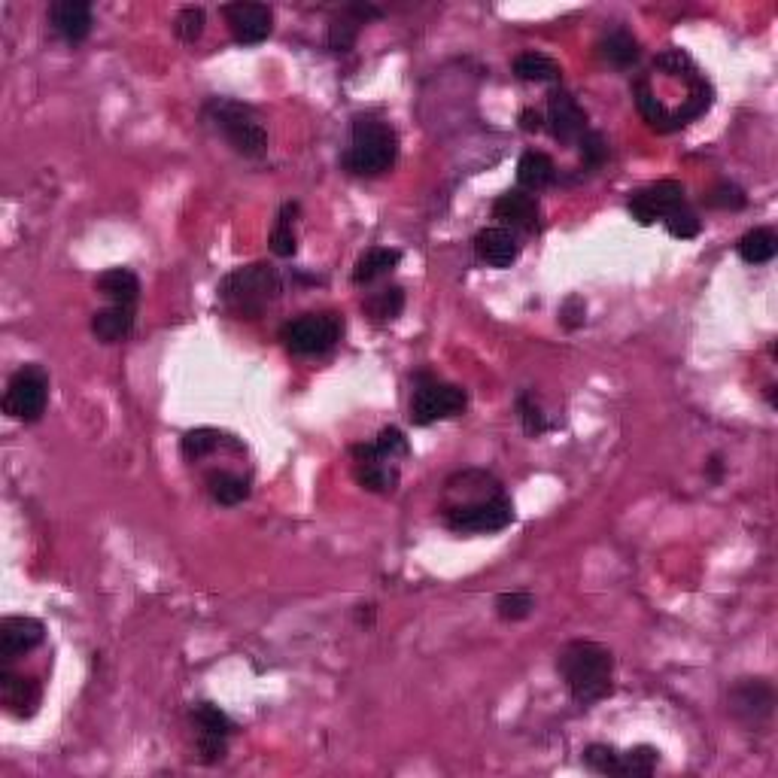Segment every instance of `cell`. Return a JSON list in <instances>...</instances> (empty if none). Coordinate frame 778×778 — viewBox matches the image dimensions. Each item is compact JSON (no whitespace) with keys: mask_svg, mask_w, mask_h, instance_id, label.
<instances>
[{"mask_svg":"<svg viewBox=\"0 0 778 778\" xmlns=\"http://www.w3.org/2000/svg\"><path fill=\"white\" fill-rule=\"evenodd\" d=\"M557 672L563 675L569 693L581 706L602 703V699L611 696V690H614V684H611L614 654L599 642H584V639L569 642L557 654Z\"/></svg>","mask_w":778,"mask_h":778,"instance_id":"cell-1","label":"cell"},{"mask_svg":"<svg viewBox=\"0 0 778 778\" xmlns=\"http://www.w3.org/2000/svg\"><path fill=\"white\" fill-rule=\"evenodd\" d=\"M283 292V277L274 265L256 262L244 265L238 271H231L219 283V301L228 314H235L238 320H259L265 310L280 298Z\"/></svg>","mask_w":778,"mask_h":778,"instance_id":"cell-2","label":"cell"},{"mask_svg":"<svg viewBox=\"0 0 778 778\" xmlns=\"http://www.w3.org/2000/svg\"><path fill=\"white\" fill-rule=\"evenodd\" d=\"M399 159V134L377 116H356L350 146L344 152V168L356 177H380Z\"/></svg>","mask_w":778,"mask_h":778,"instance_id":"cell-3","label":"cell"},{"mask_svg":"<svg viewBox=\"0 0 778 778\" xmlns=\"http://www.w3.org/2000/svg\"><path fill=\"white\" fill-rule=\"evenodd\" d=\"M207 119L244 159H262L268 152V131L250 107L228 98H213L207 104Z\"/></svg>","mask_w":778,"mask_h":778,"instance_id":"cell-4","label":"cell"},{"mask_svg":"<svg viewBox=\"0 0 778 778\" xmlns=\"http://www.w3.org/2000/svg\"><path fill=\"white\" fill-rule=\"evenodd\" d=\"M444 526L462 535H490L502 532L514 523V505L505 496V490L478 496V499H462V502H444L441 505Z\"/></svg>","mask_w":778,"mask_h":778,"instance_id":"cell-5","label":"cell"},{"mask_svg":"<svg viewBox=\"0 0 778 778\" xmlns=\"http://www.w3.org/2000/svg\"><path fill=\"white\" fill-rule=\"evenodd\" d=\"M344 335V320L338 314H301L280 326L277 338L292 356L329 353Z\"/></svg>","mask_w":778,"mask_h":778,"instance_id":"cell-6","label":"cell"},{"mask_svg":"<svg viewBox=\"0 0 778 778\" xmlns=\"http://www.w3.org/2000/svg\"><path fill=\"white\" fill-rule=\"evenodd\" d=\"M469 405V393L456 383L435 380L429 374L417 377L414 396H411V423L414 426H432L438 420L456 417Z\"/></svg>","mask_w":778,"mask_h":778,"instance_id":"cell-7","label":"cell"},{"mask_svg":"<svg viewBox=\"0 0 778 778\" xmlns=\"http://www.w3.org/2000/svg\"><path fill=\"white\" fill-rule=\"evenodd\" d=\"M46 402H49V377L40 365H22L4 393V411L13 420L22 423H37L46 414Z\"/></svg>","mask_w":778,"mask_h":778,"instance_id":"cell-8","label":"cell"},{"mask_svg":"<svg viewBox=\"0 0 778 778\" xmlns=\"http://www.w3.org/2000/svg\"><path fill=\"white\" fill-rule=\"evenodd\" d=\"M775 712V690L766 678H742L730 690V715L745 724L748 730H757L772 721Z\"/></svg>","mask_w":778,"mask_h":778,"instance_id":"cell-9","label":"cell"},{"mask_svg":"<svg viewBox=\"0 0 778 778\" xmlns=\"http://www.w3.org/2000/svg\"><path fill=\"white\" fill-rule=\"evenodd\" d=\"M684 204V186L678 180H660L630 195L627 210L639 225H651L657 219H666L672 210Z\"/></svg>","mask_w":778,"mask_h":778,"instance_id":"cell-10","label":"cell"},{"mask_svg":"<svg viewBox=\"0 0 778 778\" xmlns=\"http://www.w3.org/2000/svg\"><path fill=\"white\" fill-rule=\"evenodd\" d=\"M222 16L228 22L231 37L241 46L265 43L274 28V13L265 4H244V0H238V4H225Z\"/></svg>","mask_w":778,"mask_h":778,"instance_id":"cell-11","label":"cell"},{"mask_svg":"<svg viewBox=\"0 0 778 778\" xmlns=\"http://www.w3.org/2000/svg\"><path fill=\"white\" fill-rule=\"evenodd\" d=\"M353 453V462H356V481L359 487H365L368 493H380V496H389L396 493L399 487V469L393 465V459H383L371 444H353L350 447Z\"/></svg>","mask_w":778,"mask_h":778,"instance_id":"cell-12","label":"cell"},{"mask_svg":"<svg viewBox=\"0 0 778 778\" xmlns=\"http://www.w3.org/2000/svg\"><path fill=\"white\" fill-rule=\"evenodd\" d=\"M544 125L560 143H578L581 134L587 131V113L584 107L569 95V92H551L548 98V116Z\"/></svg>","mask_w":778,"mask_h":778,"instance_id":"cell-13","label":"cell"},{"mask_svg":"<svg viewBox=\"0 0 778 778\" xmlns=\"http://www.w3.org/2000/svg\"><path fill=\"white\" fill-rule=\"evenodd\" d=\"M46 639V627L37 617H4L0 620V660L13 663L16 657L34 651Z\"/></svg>","mask_w":778,"mask_h":778,"instance_id":"cell-14","label":"cell"},{"mask_svg":"<svg viewBox=\"0 0 778 778\" xmlns=\"http://www.w3.org/2000/svg\"><path fill=\"white\" fill-rule=\"evenodd\" d=\"M43 699V687L31 675L10 672L7 666L0 669V703L13 718H31Z\"/></svg>","mask_w":778,"mask_h":778,"instance_id":"cell-15","label":"cell"},{"mask_svg":"<svg viewBox=\"0 0 778 778\" xmlns=\"http://www.w3.org/2000/svg\"><path fill=\"white\" fill-rule=\"evenodd\" d=\"M52 31L67 43H83L92 34V4L86 0H55L49 7Z\"/></svg>","mask_w":778,"mask_h":778,"instance_id":"cell-16","label":"cell"},{"mask_svg":"<svg viewBox=\"0 0 778 778\" xmlns=\"http://www.w3.org/2000/svg\"><path fill=\"white\" fill-rule=\"evenodd\" d=\"M475 253L490 268H511L520 259V244L508 228L490 225V228H481L475 235Z\"/></svg>","mask_w":778,"mask_h":778,"instance_id":"cell-17","label":"cell"},{"mask_svg":"<svg viewBox=\"0 0 778 778\" xmlns=\"http://www.w3.org/2000/svg\"><path fill=\"white\" fill-rule=\"evenodd\" d=\"M493 216L502 219V222L508 225V231L517 228V231H526V235H532V231H538L541 210H538V201H535L532 195L514 189V192H505V195L496 198Z\"/></svg>","mask_w":778,"mask_h":778,"instance_id":"cell-18","label":"cell"},{"mask_svg":"<svg viewBox=\"0 0 778 778\" xmlns=\"http://www.w3.org/2000/svg\"><path fill=\"white\" fill-rule=\"evenodd\" d=\"M134 329V307L125 304H110L92 317V335L104 344H116L128 338Z\"/></svg>","mask_w":778,"mask_h":778,"instance_id":"cell-19","label":"cell"},{"mask_svg":"<svg viewBox=\"0 0 778 778\" xmlns=\"http://www.w3.org/2000/svg\"><path fill=\"white\" fill-rule=\"evenodd\" d=\"M95 289L110 298V304H125V307H134V301L140 298V280L134 271L128 268H110L104 271L98 280H95Z\"/></svg>","mask_w":778,"mask_h":778,"instance_id":"cell-20","label":"cell"},{"mask_svg":"<svg viewBox=\"0 0 778 778\" xmlns=\"http://www.w3.org/2000/svg\"><path fill=\"white\" fill-rule=\"evenodd\" d=\"M399 262H402V250H393V247H371V250H365V253L356 259L353 283H356V286L374 283V280H380L383 274L393 271Z\"/></svg>","mask_w":778,"mask_h":778,"instance_id":"cell-21","label":"cell"},{"mask_svg":"<svg viewBox=\"0 0 778 778\" xmlns=\"http://www.w3.org/2000/svg\"><path fill=\"white\" fill-rule=\"evenodd\" d=\"M554 177H557V168H554V162H551V155H544V152H538V149H529V152L520 155V162H517V180H520L523 189L538 192V189H544V186H551Z\"/></svg>","mask_w":778,"mask_h":778,"instance_id":"cell-22","label":"cell"},{"mask_svg":"<svg viewBox=\"0 0 778 778\" xmlns=\"http://www.w3.org/2000/svg\"><path fill=\"white\" fill-rule=\"evenodd\" d=\"M599 55L614 67H633L642 55L639 40L627 28H614L599 40Z\"/></svg>","mask_w":778,"mask_h":778,"instance_id":"cell-23","label":"cell"},{"mask_svg":"<svg viewBox=\"0 0 778 778\" xmlns=\"http://www.w3.org/2000/svg\"><path fill=\"white\" fill-rule=\"evenodd\" d=\"M514 76L523 83H557L560 80V64L551 55H541V52H523L514 58L511 64Z\"/></svg>","mask_w":778,"mask_h":778,"instance_id":"cell-24","label":"cell"},{"mask_svg":"<svg viewBox=\"0 0 778 778\" xmlns=\"http://www.w3.org/2000/svg\"><path fill=\"white\" fill-rule=\"evenodd\" d=\"M736 250H739L742 262H748V265H766V262H772L775 253H778V238H775L772 228H751V231H745V235L739 238Z\"/></svg>","mask_w":778,"mask_h":778,"instance_id":"cell-25","label":"cell"},{"mask_svg":"<svg viewBox=\"0 0 778 778\" xmlns=\"http://www.w3.org/2000/svg\"><path fill=\"white\" fill-rule=\"evenodd\" d=\"M207 490L213 496V502L231 508V505H241L244 499H250V481L235 475V472H213L207 478Z\"/></svg>","mask_w":778,"mask_h":778,"instance_id":"cell-26","label":"cell"},{"mask_svg":"<svg viewBox=\"0 0 778 778\" xmlns=\"http://www.w3.org/2000/svg\"><path fill=\"white\" fill-rule=\"evenodd\" d=\"M362 307H365V314H368L371 320H377V323H389V320H396V317L402 314V307H405V292H402V286H383V289L371 292L368 301H365Z\"/></svg>","mask_w":778,"mask_h":778,"instance_id":"cell-27","label":"cell"},{"mask_svg":"<svg viewBox=\"0 0 778 778\" xmlns=\"http://www.w3.org/2000/svg\"><path fill=\"white\" fill-rule=\"evenodd\" d=\"M295 216H298V204H283L280 213H277V225L271 231V250L280 259L295 256V231H292Z\"/></svg>","mask_w":778,"mask_h":778,"instance_id":"cell-28","label":"cell"},{"mask_svg":"<svg viewBox=\"0 0 778 778\" xmlns=\"http://www.w3.org/2000/svg\"><path fill=\"white\" fill-rule=\"evenodd\" d=\"M192 721L198 727V733H216V736H231L235 733V721H231L216 703H195L192 706Z\"/></svg>","mask_w":778,"mask_h":778,"instance_id":"cell-29","label":"cell"},{"mask_svg":"<svg viewBox=\"0 0 778 778\" xmlns=\"http://www.w3.org/2000/svg\"><path fill=\"white\" fill-rule=\"evenodd\" d=\"M660 763V751L651 745H636L630 751L620 754V775H633V778H645L657 769Z\"/></svg>","mask_w":778,"mask_h":778,"instance_id":"cell-30","label":"cell"},{"mask_svg":"<svg viewBox=\"0 0 778 778\" xmlns=\"http://www.w3.org/2000/svg\"><path fill=\"white\" fill-rule=\"evenodd\" d=\"M222 441H228V438L216 429H192V432L183 435L180 450L189 462H195V459H204L207 453H213Z\"/></svg>","mask_w":778,"mask_h":778,"instance_id":"cell-31","label":"cell"},{"mask_svg":"<svg viewBox=\"0 0 778 778\" xmlns=\"http://www.w3.org/2000/svg\"><path fill=\"white\" fill-rule=\"evenodd\" d=\"M666 231L672 238H678V241H693L696 235H699V228H703V222H699V216L690 210V207H678V210H672L666 219Z\"/></svg>","mask_w":778,"mask_h":778,"instance_id":"cell-32","label":"cell"},{"mask_svg":"<svg viewBox=\"0 0 778 778\" xmlns=\"http://www.w3.org/2000/svg\"><path fill=\"white\" fill-rule=\"evenodd\" d=\"M535 608V596L532 593H523V590H511V593H502L496 599V611L502 620H523L529 617Z\"/></svg>","mask_w":778,"mask_h":778,"instance_id":"cell-33","label":"cell"},{"mask_svg":"<svg viewBox=\"0 0 778 778\" xmlns=\"http://www.w3.org/2000/svg\"><path fill=\"white\" fill-rule=\"evenodd\" d=\"M584 763L599 772V775H620V751L611 745H587L584 748Z\"/></svg>","mask_w":778,"mask_h":778,"instance_id":"cell-34","label":"cell"},{"mask_svg":"<svg viewBox=\"0 0 778 778\" xmlns=\"http://www.w3.org/2000/svg\"><path fill=\"white\" fill-rule=\"evenodd\" d=\"M204 25H207L204 10H201V7H186V10H180V16H177V22H174V31H177L180 40L195 43V40H201Z\"/></svg>","mask_w":778,"mask_h":778,"instance_id":"cell-35","label":"cell"},{"mask_svg":"<svg viewBox=\"0 0 778 778\" xmlns=\"http://www.w3.org/2000/svg\"><path fill=\"white\" fill-rule=\"evenodd\" d=\"M356 37H359V22L350 19L347 13L329 25V49H332V52H347V49H353Z\"/></svg>","mask_w":778,"mask_h":778,"instance_id":"cell-36","label":"cell"},{"mask_svg":"<svg viewBox=\"0 0 778 778\" xmlns=\"http://www.w3.org/2000/svg\"><path fill=\"white\" fill-rule=\"evenodd\" d=\"M578 149H581V162H584V168H599V165L605 162V155H608V143H605V137H602L599 131H590V128L581 134Z\"/></svg>","mask_w":778,"mask_h":778,"instance_id":"cell-37","label":"cell"},{"mask_svg":"<svg viewBox=\"0 0 778 778\" xmlns=\"http://www.w3.org/2000/svg\"><path fill=\"white\" fill-rule=\"evenodd\" d=\"M374 447H377V453H380L383 459H399V456H408V453H411L405 432H402V429H396V426L383 429V432L377 435Z\"/></svg>","mask_w":778,"mask_h":778,"instance_id":"cell-38","label":"cell"},{"mask_svg":"<svg viewBox=\"0 0 778 778\" xmlns=\"http://www.w3.org/2000/svg\"><path fill=\"white\" fill-rule=\"evenodd\" d=\"M517 411H520V423H523L526 435H541V432L551 429V423L544 420V414H541V408L535 405V399L520 396V399H517Z\"/></svg>","mask_w":778,"mask_h":778,"instance_id":"cell-39","label":"cell"},{"mask_svg":"<svg viewBox=\"0 0 778 778\" xmlns=\"http://www.w3.org/2000/svg\"><path fill=\"white\" fill-rule=\"evenodd\" d=\"M706 201H709L712 207H721V210H742V207L748 204L745 192H742L739 186H733V183H721V186H715V189L709 192Z\"/></svg>","mask_w":778,"mask_h":778,"instance_id":"cell-40","label":"cell"},{"mask_svg":"<svg viewBox=\"0 0 778 778\" xmlns=\"http://www.w3.org/2000/svg\"><path fill=\"white\" fill-rule=\"evenodd\" d=\"M228 754V736L216 733H198V760L201 763H219Z\"/></svg>","mask_w":778,"mask_h":778,"instance_id":"cell-41","label":"cell"},{"mask_svg":"<svg viewBox=\"0 0 778 778\" xmlns=\"http://www.w3.org/2000/svg\"><path fill=\"white\" fill-rule=\"evenodd\" d=\"M584 314H587V304H584L578 295H572V298L560 307V323H563L566 329H575V326L584 323Z\"/></svg>","mask_w":778,"mask_h":778,"instance_id":"cell-42","label":"cell"},{"mask_svg":"<svg viewBox=\"0 0 778 778\" xmlns=\"http://www.w3.org/2000/svg\"><path fill=\"white\" fill-rule=\"evenodd\" d=\"M520 128H523L526 134H538V131L544 128V116H541L538 110L526 107V110L520 113Z\"/></svg>","mask_w":778,"mask_h":778,"instance_id":"cell-43","label":"cell"},{"mask_svg":"<svg viewBox=\"0 0 778 778\" xmlns=\"http://www.w3.org/2000/svg\"><path fill=\"white\" fill-rule=\"evenodd\" d=\"M356 617H359V624H374V605H359V611H356Z\"/></svg>","mask_w":778,"mask_h":778,"instance_id":"cell-44","label":"cell"}]
</instances>
